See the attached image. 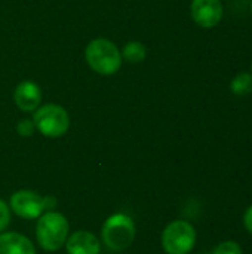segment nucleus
I'll return each mask as SVG.
<instances>
[{
    "label": "nucleus",
    "instance_id": "nucleus-1",
    "mask_svg": "<svg viewBox=\"0 0 252 254\" xmlns=\"http://www.w3.org/2000/svg\"><path fill=\"white\" fill-rule=\"evenodd\" d=\"M85 58L89 67L102 76H111L122 65L119 48L107 39H94L85 49Z\"/></svg>",
    "mask_w": 252,
    "mask_h": 254
},
{
    "label": "nucleus",
    "instance_id": "nucleus-2",
    "mask_svg": "<svg viewBox=\"0 0 252 254\" xmlns=\"http://www.w3.org/2000/svg\"><path fill=\"white\" fill-rule=\"evenodd\" d=\"M68 220L56 211H48L40 216L36 226V238L39 246L46 252L59 250L68 238Z\"/></svg>",
    "mask_w": 252,
    "mask_h": 254
},
{
    "label": "nucleus",
    "instance_id": "nucleus-3",
    "mask_svg": "<svg viewBox=\"0 0 252 254\" xmlns=\"http://www.w3.org/2000/svg\"><path fill=\"white\" fill-rule=\"evenodd\" d=\"M104 244L113 252L126 250L135 240V223L123 213L110 216L101 231Z\"/></svg>",
    "mask_w": 252,
    "mask_h": 254
},
{
    "label": "nucleus",
    "instance_id": "nucleus-4",
    "mask_svg": "<svg viewBox=\"0 0 252 254\" xmlns=\"http://www.w3.org/2000/svg\"><path fill=\"white\" fill-rule=\"evenodd\" d=\"M33 122L36 129L49 138L64 135L70 128V116L67 110L58 104H45L34 110Z\"/></svg>",
    "mask_w": 252,
    "mask_h": 254
},
{
    "label": "nucleus",
    "instance_id": "nucleus-5",
    "mask_svg": "<svg viewBox=\"0 0 252 254\" xmlns=\"http://www.w3.org/2000/svg\"><path fill=\"white\" fill-rule=\"evenodd\" d=\"M196 244V231L186 220L169 223L162 234V247L168 254H189Z\"/></svg>",
    "mask_w": 252,
    "mask_h": 254
},
{
    "label": "nucleus",
    "instance_id": "nucleus-6",
    "mask_svg": "<svg viewBox=\"0 0 252 254\" xmlns=\"http://www.w3.org/2000/svg\"><path fill=\"white\" fill-rule=\"evenodd\" d=\"M9 208L22 219H37L45 211V202L37 192L18 190L10 196Z\"/></svg>",
    "mask_w": 252,
    "mask_h": 254
},
{
    "label": "nucleus",
    "instance_id": "nucleus-7",
    "mask_svg": "<svg viewBox=\"0 0 252 254\" xmlns=\"http://www.w3.org/2000/svg\"><path fill=\"white\" fill-rule=\"evenodd\" d=\"M223 3L221 0H192L190 13L195 21L202 28H214L223 19Z\"/></svg>",
    "mask_w": 252,
    "mask_h": 254
},
{
    "label": "nucleus",
    "instance_id": "nucleus-8",
    "mask_svg": "<svg viewBox=\"0 0 252 254\" xmlns=\"http://www.w3.org/2000/svg\"><path fill=\"white\" fill-rule=\"evenodd\" d=\"M13 101L16 107L22 112H34L40 107L42 91L33 80H22L16 85L13 91Z\"/></svg>",
    "mask_w": 252,
    "mask_h": 254
},
{
    "label": "nucleus",
    "instance_id": "nucleus-9",
    "mask_svg": "<svg viewBox=\"0 0 252 254\" xmlns=\"http://www.w3.org/2000/svg\"><path fill=\"white\" fill-rule=\"evenodd\" d=\"M68 254H100V241L88 231H77L65 241Z\"/></svg>",
    "mask_w": 252,
    "mask_h": 254
},
{
    "label": "nucleus",
    "instance_id": "nucleus-10",
    "mask_svg": "<svg viewBox=\"0 0 252 254\" xmlns=\"http://www.w3.org/2000/svg\"><path fill=\"white\" fill-rule=\"evenodd\" d=\"M0 254H36L34 244L16 232L0 234Z\"/></svg>",
    "mask_w": 252,
    "mask_h": 254
},
{
    "label": "nucleus",
    "instance_id": "nucleus-11",
    "mask_svg": "<svg viewBox=\"0 0 252 254\" xmlns=\"http://www.w3.org/2000/svg\"><path fill=\"white\" fill-rule=\"evenodd\" d=\"M230 91L236 97H247L252 92V74L248 71L238 73L230 82Z\"/></svg>",
    "mask_w": 252,
    "mask_h": 254
},
{
    "label": "nucleus",
    "instance_id": "nucleus-12",
    "mask_svg": "<svg viewBox=\"0 0 252 254\" xmlns=\"http://www.w3.org/2000/svg\"><path fill=\"white\" fill-rule=\"evenodd\" d=\"M147 49L141 42H128L122 51V60L128 63H141L146 60Z\"/></svg>",
    "mask_w": 252,
    "mask_h": 254
},
{
    "label": "nucleus",
    "instance_id": "nucleus-13",
    "mask_svg": "<svg viewBox=\"0 0 252 254\" xmlns=\"http://www.w3.org/2000/svg\"><path fill=\"white\" fill-rule=\"evenodd\" d=\"M212 254H242V249L235 241H224L215 247Z\"/></svg>",
    "mask_w": 252,
    "mask_h": 254
},
{
    "label": "nucleus",
    "instance_id": "nucleus-14",
    "mask_svg": "<svg viewBox=\"0 0 252 254\" xmlns=\"http://www.w3.org/2000/svg\"><path fill=\"white\" fill-rule=\"evenodd\" d=\"M34 129H36L34 122L30 121V119H22V121H19L18 125H16V131H18V134H19L21 137H30V135H33Z\"/></svg>",
    "mask_w": 252,
    "mask_h": 254
},
{
    "label": "nucleus",
    "instance_id": "nucleus-15",
    "mask_svg": "<svg viewBox=\"0 0 252 254\" xmlns=\"http://www.w3.org/2000/svg\"><path fill=\"white\" fill-rule=\"evenodd\" d=\"M10 223V208L9 205L0 199V232H3Z\"/></svg>",
    "mask_w": 252,
    "mask_h": 254
},
{
    "label": "nucleus",
    "instance_id": "nucleus-16",
    "mask_svg": "<svg viewBox=\"0 0 252 254\" xmlns=\"http://www.w3.org/2000/svg\"><path fill=\"white\" fill-rule=\"evenodd\" d=\"M244 223H245V228L248 229V232L252 235V205L247 210V213L244 216Z\"/></svg>",
    "mask_w": 252,
    "mask_h": 254
},
{
    "label": "nucleus",
    "instance_id": "nucleus-17",
    "mask_svg": "<svg viewBox=\"0 0 252 254\" xmlns=\"http://www.w3.org/2000/svg\"><path fill=\"white\" fill-rule=\"evenodd\" d=\"M43 202H45V211H50L56 205L55 196H46V198H43Z\"/></svg>",
    "mask_w": 252,
    "mask_h": 254
},
{
    "label": "nucleus",
    "instance_id": "nucleus-18",
    "mask_svg": "<svg viewBox=\"0 0 252 254\" xmlns=\"http://www.w3.org/2000/svg\"><path fill=\"white\" fill-rule=\"evenodd\" d=\"M251 13H252V0H251Z\"/></svg>",
    "mask_w": 252,
    "mask_h": 254
},
{
    "label": "nucleus",
    "instance_id": "nucleus-19",
    "mask_svg": "<svg viewBox=\"0 0 252 254\" xmlns=\"http://www.w3.org/2000/svg\"><path fill=\"white\" fill-rule=\"evenodd\" d=\"M251 74H252V64H251Z\"/></svg>",
    "mask_w": 252,
    "mask_h": 254
}]
</instances>
